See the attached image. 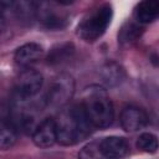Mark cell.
<instances>
[{
	"instance_id": "6da1fadb",
	"label": "cell",
	"mask_w": 159,
	"mask_h": 159,
	"mask_svg": "<svg viewBox=\"0 0 159 159\" xmlns=\"http://www.w3.org/2000/svg\"><path fill=\"white\" fill-rule=\"evenodd\" d=\"M92 127L81 103L68 106L60 112L56 119L57 142L62 145H75L91 134Z\"/></svg>"
},
{
	"instance_id": "7a4b0ae2",
	"label": "cell",
	"mask_w": 159,
	"mask_h": 159,
	"mask_svg": "<svg viewBox=\"0 0 159 159\" xmlns=\"http://www.w3.org/2000/svg\"><path fill=\"white\" fill-rule=\"evenodd\" d=\"M82 107L93 127H109L114 118V109L112 101L104 88L93 84L84 89Z\"/></svg>"
},
{
	"instance_id": "3957f363",
	"label": "cell",
	"mask_w": 159,
	"mask_h": 159,
	"mask_svg": "<svg viewBox=\"0 0 159 159\" xmlns=\"http://www.w3.org/2000/svg\"><path fill=\"white\" fill-rule=\"evenodd\" d=\"M112 15L113 11L111 5L104 4L98 6L81 21L77 29L78 36L87 42H93L98 40L111 24Z\"/></svg>"
},
{
	"instance_id": "277c9868",
	"label": "cell",
	"mask_w": 159,
	"mask_h": 159,
	"mask_svg": "<svg viewBox=\"0 0 159 159\" xmlns=\"http://www.w3.org/2000/svg\"><path fill=\"white\" fill-rule=\"evenodd\" d=\"M75 92L73 78L67 73H61L55 77L47 91V104L51 107H62L72 97Z\"/></svg>"
},
{
	"instance_id": "5b68a950",
	"label": "cell",
	"mask_w": 159,
	"mask_h": 159,
	"mask_svg": "<svg viewBox=\"0 0 159 159\" xmlns=\"http://www.w3.org/2000/svg\"><path fill=\"white\" fill-rule=\"evenodd\" d=\"M42 83L43 78L40 72L32 68H26L15 81V93L20 101H26L40 92Z\"/></svg>"
},
{
	"instance_id": "8992f818",
	"label": "cell",
	"mask_w": 159,
	"mask_h": 159,
	"mask_svg": "<svg viewBox=\"0 0 159 159\" xmlns=\"http://www.w3.org/2000/svg\"><path fill=\"white\" fill-rule=\"evenodd\" d=\"M36 19L47 29H61L67 21V15L55 2H37Z\"/></svg>"
},
{
	"instance_id": "52a82bcc",
	"label": "cell",
	"mask_w": 159,
	"mask_h": 159,
	"mask_svg": "<svg viewBox=\"0 0 159 159\" xmlns=\"http://www.w3.org/2000/svg\"><path fill=\"white\" fill-rule=\"evenodd\" d=\"M119 122L125 132H135L148 124V116L142 108L128 106L122 109Z\"/></svg>"
},
{
	"instance_id": "ba28073f",
	"label": "cell",
	"mask_w": 159,
	"mask_h": 159,
	"mask_svg": "<svg viewBox=\"0 0 159 159\" xmlns=\"http://www.w3.org/2000/svg\"><path fill=\"white\" fill-rule=\"evenodd\" d=\"M34 143L40 148H48L57 142V129H56V119L45 118L40 124L35 128L32 133Z\"/></svg>"
},
{
	"instance_id": "9c48e42d",
	"label": "cell",
	"mask_w": 159,
	"mask_h": 159,
	"mask_svg": "<svg viewBox=\"0 0 159 159\" xmlns=\"http://www.w3.org/2000/svg\"><path fill=\"white\" fill-rule=\"evenodd\" d=\"M99 144L106 159H120L129 152V144L122 137H107L102 142H99Z\"/></svg>"
},
{
	"instance_id": "30bf717a",
	"label": "cell",
	"mask_w": 159,
	"mask_h": 159,
	"mask_svg": "<svg viewBox=\"0 0 159 159\" xmlns=\"http://www.w3.org/2000/svg\"><path fill=\"white\" fill-rule=\"evenodd\" d=\"M42 56V47L37 43L30 42L20 46L15 52V62L19 66L27 67L35 62H37Z\"/></svg>"
},
{
	"instance_id": "8fae6325",
	"label": "cell",
	"mask_w": 159,
	"mask_h": 159,
	"mask_svg": "<svg viewBox=\"0 0 159 159\" xmlns=\"http://www.w3.org/2000/svg\"><path fill=\"white\" fill-rule=\"evenodd\" d=\"M134 16L137 21L147 24L153 21L159 16V1L158 0H145L137 5L134 10Z\"/></svg>"
},
{
	"instance_id": "7c38bea8",
	"label": "cell",
	"mask_w": 159,
	"mask_h": 159,
	"mask_svg": "<svg viewBox=\"0 0 159 159\" xmlns=\"http://www.w3.org/2000/svg\"><path fill=\"white\" fill-rule=\"evenodd\" d=\"M17 140V125L10 118H2L0 130V147L2 150L11 148Z\"/></svg>"
},
{
	"instance_id": "4fadbf2b",
	"label": "cell",
	"mask_w": 159,
	"mask_h": 159,
	"mask_svg": "<svg viewBox=\"0 0 159 159\" xmlns=\"http://www.w3.org/2000/svg\"><path fill=\"white\" fill-rule=\"evenodd\" d=\"M123 77H124L123 68L114 62L107 63L102 68V78L109 86H116V84L120 83L123 81Z\"/></svg>"
},
{
	"instance_id": "5bb4252c",
	"label": "cell",
	"mask_w": 159,
	"mask_h": 159,
	"mask_svg": "<svg viewBox=\"0 0 159 159\" xmlns=\"http://www.w3.org/2000/svg\"><path fill=\"white\" fill-rule=\"evenodd\" d=\"M137 148L144 153L153 154L159 149V139L152 133H142L137 140Z\"/></svg>"
},
{
	"instance_id": "9a60e30c",
	"label": "cell",
	"mask_w": 159,
	"mask_h": 159,
	"mask_svg": "<svg viewBox=\"0 0 159 159\" xmlns=\"http://www.w3.org/2000/svg\"><path fill=\"white\" fill-rule=\"evenodd\" d=\"M78 159H106V158L101 150L99 142H92L84 145L80 150Z\"/></svg>"
},
{
	"instance_id": "2e32d148",
	"label": "cell",
	"mask_w": 159,
	"mask_h": 159,
	"mask_svg": "<svg viewBox=\"0 0 159 159\" xmlns=\"http://www.w3.org/2000/svg\"><path fill=\"white\" fill-rule=\"evenodd\" d=\"M138 27L133 24H128L127 27H123L122 29V34H120V37H122V41H133L137 36H138Z\"/></svg>"
},
{
	"instance_id": "e0dca14e",
	"label": "cell",
	"mask_w": 159,
	"mask_h": 159,
	"mask_svg": "<svg viewBox=\"0 0 159 159\" xmlns=\"http://www.w3.org/2000/svg\"><path fill=\"white\" fill-rule=\"evenodd\" d=\"M68 50H70V46L67 47H62L60 46L58 50H53L51 56H48V62L50 63H53V62H61L63 56H67L68 55Z\"/></svg>"
}]
</instances>
